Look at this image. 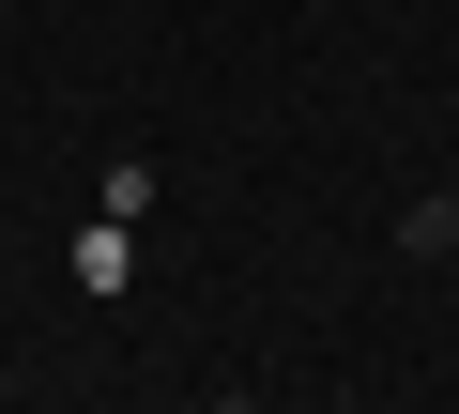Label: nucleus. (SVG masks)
Masks as SVG:
<instances>
[{"mask_svg":"<svg viewBox=\"0 0 459 414\" xmlns=\"http://www.w3.org/2000/svg\"><path fill=\"white\" fill-rule=\"evenodd\" d=\"M444 246H459V184H429L413 216H398V261H444Z\"/></svg>","mask_w":459,"mask_h":414,"instance_id":"1","label":"nucleus"},{"mask_svg":"<svg viewBox=\"0 0 459 414\" xmlns=\"http://www.w3.org/2000/svg\"><path fill=\"white\" fill-rule=\"evenodd\" d=\"M214 414H276V399H214Z\"/></svg>","mask_w":459,"mask_h":414,"instance_id":"2","label":"nucleus"}]
</instances>
